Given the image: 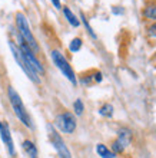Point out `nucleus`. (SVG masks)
I'll return each mask as SVG.
<instances>
[{"mask_svg":"<svg viewBox=\"0 0 156 158\" xmlns=\"http://www.w3.org/2000/svg\"><path fill=\"white\" fill-rule=\"evenodd\" d=\"M16 25H17V29H19V35L23 39V42L29 46L33 52H39V45H37L36 39H34L32 30L29 27V22H27V19H26V16L23 13L19 12L16 15Z\"/></svg>","mask_w":156,"mask_h":158,"instance_id":"nucleus-1","label":"nucleus"},{"mask_svg":"<svg viewBox=\"0 0 156 158\" xmlns=\"http://www.w3.org/2000/svg\"><path fill=\"white\" fill-rule=\"evenodd\" d=\"M7 94H9V99H10V104H12L13 111H14V114H16V117L19 118V119H20L22 122L27 127V128H33L32 119H30L29 114H27V111H26L25 105H23V102H22L19 94H17L12 86H9Z\"/></svg>","mask_w":156,"mask_h":158,"instance_id":"nucleus-2","label":"nucleus"},{"mask_svg":"<svg viewBox=\"0 0 156 158\" xmlns=\"http://www.w3.org/2000/svg\"><path fill=\"white\" fill-rule=\"evenodd\" d=\"M19 49H20L22 55H23L25 60L27 62V65L32 68V71L34 72L36 75H43V73H45V68H43V65L37 60V58L34 56V53H33V50L30 49L27 45H26L22 38H20V45H19Z\"/></svg>","mask_w":156,"mask_h":158,"instance_id":"nucleus-3","label":"nucleus"},{"mask_svg":"<svg viewBox=\"0 0 156 158\" xmlns=\"http://www.w3.org/2000/svg\"><path fill=\"white\" fill-rule=\"evenodd\" d=\"M47 132H49V138L50 141H52V144H53L54 150L58 151V154L60 158H72V155H70V151L69 148L66 147L65 141L62 139V137L58 134V131L54 129V127L52 124H47Z\"/></svg>","mask_w":156,"mask_h":158,"instance_id":"nucleus-4","label":"nucleus"},{"mask_svg":"<svg viewBox=\"0 0 156 158\" xmlns=\"http://www.w3.org/2000/svg\"><path fill=\"white\" fill-rule=\"evenodd\" d=\"M52 59H53L54 65L58 66L59 71L62 72L63 75L69 79L73 85H76V76H74V72H73V69H72V66L69 65V62H67V59H66L59 50H53V52H52Z\"/></svg>","mask_w":156,"mask_h":158,"instance_id":"nucleus-5","label":"nucleus"},{"mask_svg":"<svg viewBox=\"0 0 156 158\" xmlns=\"http://www.w3.org/2000/svg\"><path fill=\"white\" fill-rule=\"evenodd\" d=\"M9 46H10V49H12V53H13V56H14V59H16V62L19 63V66L25 71V73L27 76H29V79L30 81H33L34 83H40V79H39V76L34 73V72L32 71V68L27 65V62L25 60V58H23V55H22V52H20V49L17 48L13 42H9Z\"/></svg>","mask_w":156,"mask_h":158,"instance_id":"nucleus-6","label":"nucleus"},{"mask_svg":"<svg viewBox=\"0 0 156 158\" xmlns=\"http://www.w3.org/2000/svg\"><path fill=\"white\" fill-rule=\"evenodd\" d=\"M56 125L60 131L66 134H72L76 129V119L72 112H65L56 117Z\"/></svg>","mask_w":156,"mask_h":158,"instance_id":"nucleus-7","label":"nucleus"},{"mask_svg":"<svg viewBox=\"0 0 156 158\" xmlns=\"http://www.w3.org/2000/svg\"><path fill=\"white\" fill-rule=\"evenodd\" d=\"M0 135H2V139L7 147L10 155L14 154V147H13V141H12V135H10V129H9V125L6 122H0Z\"/></svg>","mask_w":156,"mask_h":158,"instance_id":"nucleus-8","label":"nucleus"},{"mask_svg":"<svg viewBox=\"0 0 156 158\" xmlns=\"http://www.w3.org/2000/svg\"><path fill=\"white\" fill-rule=\"evenodd\" d=\"M118 141H119L123 147H127L132 141V132L126 128H122L119 131V138H118Z\"/></svg>","mask_w":156,"mask_h":158,"instance_id":"nucleus-9","label":"nucleus"},{"mask_svg":"<svg viewBox=\"0 0 156 158\" xmlns=\"http://www.w3.org/2000/svg\"><path fill=\"white\" fill-rule=\"evenodd\" d=\"M96 152L102 158H115V154H113L106 145H103V144H98V145H96Z\"/></svg>","mask_w":156,"mask_h":158,"instance_id":"nucleus-10","label":"nucleus"},{"mask_svg":"<svg viewBox=\"0 0 156 158\" xmlns=\"http://www.w3.org/2000/svg\"><path fill=\"white\" fill-rule=\"evenodd\" d=\"M23 148H25V151L29 154L30 158H37V148H36V145H34L32 141L26 139V141L23 142Z\"/></svg>","mask_w":156,"mask_h":158,"instance_id":"nucleus-11","label":"nucleus"},{"mask_svg":"<svg viewBox=\"0 0 156 158\" xmlns=\"http://www.w3.org/2000/svg\"><path fill=\"white\" fill-rule=\"evenodd\" d=\"M63 13H65L66 19H67V22H69L72 26H74V27H78L79 25H80V22H79V19H76V16H74L73 13L70 12L69 7H63Z\"/></svg>","mask_w":156,"mask_h":158,"instance_id":"nucleus-12","label":"nucleus"},{"mask_svg":"<svg viewBox=\"0 0 156 158\" xmlns=\"http://www.w3.org/2000/svg\"><path fill=\"white\" fill-rule=\"evenodd\" d=\"M143 16L150 20H156V6H149L143 10Z\"/></svg>","mask_w":156,"mask_h":158,"instance_id":"nucleus-13","label":"nucleus"},{"mask_svg":"<svg viewBox=\"0 0 156 158\" xmlns=\"http://www.w3.org/2000/svg\"><path fill=\"white\" fill-rule=\"evenodd\" d=\"M99 114H100L102 117H112V115H113V106H112L110 104H105L102 108H100Z\"/></svg>","mask_w":156,"mask_h":158,"instance_id":"nucleus-14","label":"nucleus"},{"mask_svg":"<svg viewBox=\"0 0 156 158\" xmlns=\"http://www.w3.org/2000/svg\"><path fill=\"white\" fill-rule=\"evenodd\" d=\"M80 48H82V39L80 38H74L73 40L70 42V45H69L70 52H78Z\"/></svg>","mask_w":156,"mask_h":158,"instance_id":"nucleus-15","label":"nucleus"},{"mask_svg":"<svg viewBox=\"0 0 156 158\" xmlns=\"http://www.w3.org/2000/svg\"><path fill=\"white\" fill-rule=\"evenodd\" d=\"M73 109H74V114H76V115H82V114H83V109H85L82 99H76V101H74Z\"/></svg>","mask_w":156,"mask_h":158,"instance_id":"nucleus-16","label":"nucleus"},{"mask_svg":"<svg viewBox=\"0 0 156 158\" xmlns=\"http://www.w3.org/2000/svg\"><path fill=\"white\" fill-rule=\"evenodd\" d=\"M80 17H82V22H83V25H85V27H86V30H87V33L90 35L93 39H96V35H94V32H93V29L90 27V25H89V22L86 20V17H85V15H80Z\"/></svg>","mask_w":156,"mask_h":158,"instance_id":"nucleus-17","label":"nucleus"},{"mask_svg":"<svg viewBox=\"0 0 156 158\" xmlns=\"http://www.w3.org/2000/svg\"><path fill=\"white\" fill-rule=\"evenodd\" d=\"M123 148H125V147L122 145L118 139H116V141H113V144H112V152H113V154H116V152H122V151H123Z\"/></svg>","mask_w":156,"mask_h":158,"instance_id":"nucleus-18","label":"nucleus"},{"mask_svg":"<svg viewBox=\"0 0 156 158\" xmlns=\"http://www.w3.org/2000/svg\"><path fill=\"white\" fill-rule=\"evenodd\" d=\"M94 81H96V82H100V81H102V73H100V72H96V73H94Z\"/></svg>","mask_w":156,"mask_h":158,"instance_id":"nucleus-19","label":"nucleus"},{"mask_svg":"<svg viewBox=\"0 0 156 158\" xmlns=\"http://www.w3.org/2000/svg\"><path fill=\"white\" fill-rule=\"evenodd\" d=\"M149 33L152 35V36H156V25L152 26V27H149Z\"/></svg>","mask_w":156,"mask_h":158,"instance_id":"nucleus-20","label":"nucleus"},{"mask_svg":"<svg viewBox=\"0 0 156 158\" xmlns=\"http://www.w3.org/2000/svg\"><path fill=\"white\" fill-rule=\"evenodd\" d=\"M52 3L54 4L56 9H60V0H52Z\"/></svg>","mask_w":156,"mask_h":158,"instance_id":"nucleus-21","label":"nucleus"}]
</instances>
